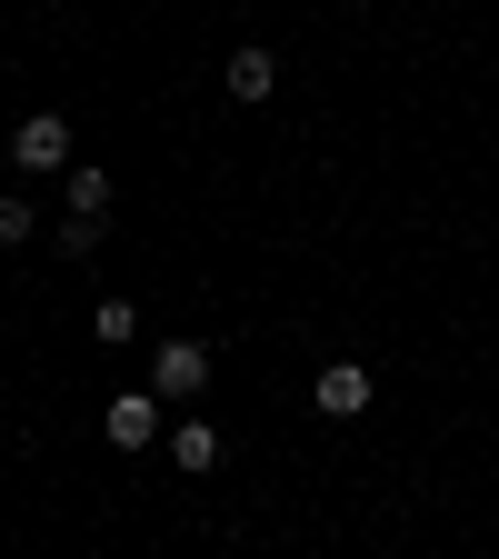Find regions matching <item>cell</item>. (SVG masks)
I'll list each match as a JSON object with an SVG mask.
<instances>
[{
  "label": "cell",
  "mask_w": 499,
  "mask_h": 559,
  "mask_svg": "<svg viewBox=\"0 0 499 559\" xmlns=\"http://www.w3.org/2000/svg\"><path fill=\"white\" fill-rule=\"evenodd\" d=\"M11 160H21V170H81V160H70V120H60V110H31V120L11 130Z\"/></svg>",
  "instance_id": "1"
},
{
  "label": "cell",
  "mask_w": 499,
  "mask_h": 559,
  "mask_svg": "<svg viewBox=\"0 0 499 559\" xmlns=\"http://www.w3.org/2000/svg\"><path fill=\"white\" fill-rule=\"evenodd\" d=\"M100 440H110V450H151V440H161V390H120V400L100 409Z\"/></svg>",
  "instance_id": "2"
},
{
  "label": "cell",
  "mask_w": 499,
  "mask_h": 559,
  "mask_svg": "<svg viewBox=\"0 0 499 559\" xmlns=\"http://www.w3.org/2000/svg\"><path fill=\"white\" fill-rule=\"evenodd\" d=\"M151 390H161V400H200V390H210V349H200V340H161Z\"/></svg>",
  "instance_id": "3"
},
{
  "label": "cell",
  "mask_w": 499,
  "mask_h": 559,
  "mask_svg": "<svg viewBox=\"0 0 499 559\" xmlns=\"http://www.w3.org/2000/svg\"><path fill=\"white\" fill-rule=\"evenodd\" d=\"M310 400H320V419H360V409H370V370H360V360H330Z\"/></svg>",
  "instance_id": "4"
},
{
  "label": "cell",
  "mask_w": 499,
  "mask_h": 559,
  "mask_svg": "<svg viewBox=\"0 0 499 559\" xmlns=\"http://www.w3.org/2000/svg\"><path fill=\"white\" fill-rule=\"evenodd\" d=\"M221 91H230V100H270V91H280V60H270L260 40H250V50H230V70H221Z\"/></svg>",
  "instance_id": "5"
},
{
  "label": "cell",
  "mask_w": 499,
  "mask_h": 559,
  "mask_svg": "<svg viewBox=\"0 0 499 559\" xmlns=\"http://www.w3.org/2000/svg\"><path fill=\"white\" fill-rule=\"evenodd\" d=\"M170 460L200 479V469H221V430H210V419H180V430H170Z\"/></svg>",
  "instance_id": "6"
},
{
  "label": "cell",
  "mask_w": 499,
  "mask_h": 559,
  "mask_svg": "<svg viewBox=\"0 0 499 559\" xmlns=\"http://www.w3.org/2000/svg\"><path fill=\"white\" fill-rule=\"evenodd\" d=\"M70 210H81V221H110V170H70Z\"/></svg>",
  "instance_id": "7"
},
{
  "label": "cell",
  "mask_w": 499,
  "mask_h": 559,
  "mask_svg": "<svg viewBox=\"0 0 499 559\" xmlns=\"http://www.w3.org/2000/svg\"><path fill=\"white\" fill-rule=\"evenodd\" d=\"M91 340H100V349L140 340V310H130V300H100V310H91Z\"/></svg>",
  "instance_id": "8"
},
{
  "label": "cell",
  "mask_w": 499,
  "mask_h": 559,
  "mask_svg": "<svg viewBox=\"0 0 499 559\" xmlns=\"http://www.w3.org/2000/svg\"><path fill=\"white\" fill-rule=\"evenodd\" d=\"M50 250H60V260H91V250H100V221H81V210H70V221L50 230Z\"/></svg>",
  "instance_id": "9"
},
{
  "label": "cell",
  "mask_w": 499,
  "mask_h": 559,
  "mask_svg": "<svg viewBox=\"0 0 499 559\" xmlns=\"http://www.w3.org/2000/svg\"><path fill=\"white\" fill-rule=\"evenodd\" d=\"M40 221H31V200H11V190H0V250H21Z\"/></svg>",
  "instance_id": "10"
}]
</instances>
